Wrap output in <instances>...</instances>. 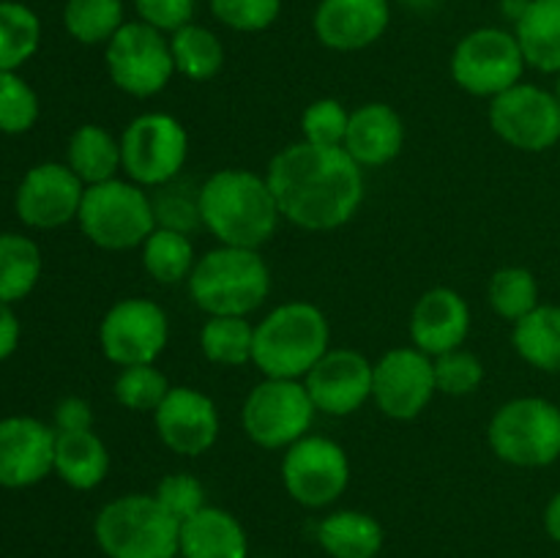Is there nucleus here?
I'll return each instance as SVG.
<instances>
[{
  "label": "nucleus",
  "instance_id": "nucleus-1",
  "mask_svg": "<svg viewBox=\"0 0 560 558\" xmlns=\"http://www.w3.org/2000/svg\"><path fill=\"white\" fill-rule=\"evenodd\" d=\"M266 181L282 219L312 233L342 228L364 202V167L342 146L293 142L271 159Z\"/></svg>",
  "mask_w": 560,
  "mask_h": 558
},
{
  "label": "nucleus",
  "instance_id": "nucleus-2",
  "mask_svg": "<svg viewBox=\"0 0 560 558\" xmlns=\"http://www.w3.org/2000/svg\"><path fill=\"white\" fill-rule=\"evenodd\" d=\"M200 222L224 246L260 249L279 228L277 197L266 175L228 167L213 173L197 191Z\"/></svg>",
  "mask_w": 560,
  "mask_h": 558
},
{
  "label": "nucleus",
  "instance_id": "nucleus-3",
  "mask_svg": "<svg viewBox=\"0 0 560 558\" xmlns=\"http://www.w3.org/2000/svg\"><path fill=\"white\" fill-rule=\"evenodd\" d=\"M328 342L326 312L310 301H288L255 326L252 364L266 377L301 381L328 353Z\"/></svg>",
  "mask_w": 560,
  "mask_h": 558
},
{
  "label": "nucleus",
  "instance_id": "nucleus-4",
  "mask_svg": "<svg viewBox=\"0 0 560 558\" xmlns=\"http://www.w3.org/2000/svg\"><path fill=\"white\" fill-rule=\"evenodd\" d=\"M191 301L211 315L246 317L271 293V271L257 249L217 246L197 257L189 277Z\"/></svg>",
  "mask_w": 560,
  "mask_h": 558
},
{
  "label": "nucleus",
  "instance_id": "nucleus-5",
  "mask_svg": "<svg viewBox=\"0 0 560 558\" xmlns=\"http://www.w3.org/2000/svg\"><path fill=\"white\" fill-rule=\"evenodd\" d=\"M93 536L107 558H173L178 556L180 523L156 496L131 492L102 507Z\"/></svg>",
  "mask_w": 560,
  "mask_h": 558
},
{
  "label": "nucleus",
  "instance_id": "nucleus-6",
  "mask_svg": "<svg viewBox=\"0 0 560 558\" xmlns=\"http://www.w3.org/2000/svg\"><path fill=\"white\" fill-rule=\"evenodd\" d=\"M77 222L88 241L109 252L142 246L148 235L159 228L156 208L145 189L135 181L118 178L85 186Z\"/></svg>",
  "mask_w": 560,
  "mask_h": 558
},
{
  "label": "nucleus",
  "instance_id": "nucleus-7",
  "mask_svg": "<svg viewBox=\"0 0 560 558\" xmlns=\"http://www.w3.org/2000/svg\"><path fill=\"white\" fill-rule=\"evenodd\" d=\"M487 441L503 463L545 468L560 457V408L541 397L512 399L490 419Z\"/></svg>",
  "mask_w": 560,
  "mask_h": 558
},
{
  "label": "nucleus",
  "instance_id": "nucleus-8",
  "mask_svg": "<svg viewBox=\"0 0 560 558\" xmlns=\"http://www.w3.org/2000/svg\"><path fill=\"white\" fill-rule=\"evenodd\" d=\"M107 74L124 93L148 98L162 93L175 74L170 36L148 22H126L107 44Z\"/></svg>",
  "mask_w": 560,
  "mask_h": 558
},
{
  "label": "nucleus",
  "instance_id": "nucleus-9",
  "mask_svg": "<svg viewBox=\"0 0 560 558\" xmlns=\"http://www.w3.org/2000/svg\"><path fill=\"white\" fill-rule=\"evenodd\" d=\"M315 403L301 381L266 377L246 397L241 421L252 443L262 449H288L310 432Z\"/></svg>",
  "mask_w": 560,
  "mask_h": 558
},
{
  "label": "nucleus",
  "instance_id": "nucleus-10",
  "mask_svg": "<svg viewBox=\"0 0 560 558\" xmlns=\"http://www.w3.org/2000/svg\"><path fill=\"white\" fill-rule=\"evenodd\" d=\"M525 55L517 36L503 27H479L459 38L452 53V80L474 96L495 98L523 82Z\"/></svg>",
  "mask_w": 560,
  "mask_h": 558
},
{
  "label": "nucleus",
  "instance_id": "nucleus-11",
  "mask_svg": "<svg viewBox=\"0 0 560 558\" xmlns=\"http://www.w3.org/2000/svg\"><path fill=\"white\" fill-rule=\"evenodd\" d=\"M189 156V135L184 124L167 113L137 115L120 135L124 173L137 186H164L184 170Z\"/></svg>",
  "mask_w": 560,
  "mask_h": 558
},
{
  "label": "nucleus",
  "instance_id": "nucleus-12",
  "mask_svg": "<svg viewBox=\"0 0 560 558\" xmlns=\"http://www.w3.org/2000/svg\"><path fill=\"white\" fill-rule=\"evenodd\" d=\"M170 339V321L151 299H120L102 317L98 345L118 367L156 364Z\"/></svg>",
  "mask_w": 560,
  "mask_h": 558
},
{
  "label": "nucleus",
  "instance_id": "nucleus-13",
  "mask_svg": "<svg viewBox=\"0 0 560 558\" xmlns=\"http://www.w3.org/2000/svg\"><path fill=\"white\" fill-rule=\"evenodd\" d=\"M282 481L301 507H328L348 490L350 460L331 438L304 435L284 452Z\"/></svg>",
  "mask_w": 560,
  "mask_h": 558
},
{
  "label": "nucleus",
  "instance_id": "nucleus-14",
  "mask_svg": "<svg viewBox=\"0 0 560 558\" xmlns=\"http://www.w3.org/2000/svg\"><path fill=\"white\" fill-rule=\"evenodd\" d=\"M490 126L512 148L541 153L560 140V102L545 88L517 82L490 102Z\"/></svg>",
  "mask_w": 560,
  "mask_h": 558
},
{
  "label": "nucleus",
  "instance_id": "nucleus-15",
  "mask_svg": "<svg viewBox=\"0 0 560 558\" xmlns=\"http://www.w3.org/2000/svg\"><path fill=\"white\" fill-rule=\"evenodd\" d=\"M435 392V364L419 348L388 350L372 370V399L388 419H416Z\"/></svg>",
  "mask_w": 560,
  "mask_h": 558
},
{
  "label": "nucleus",
  "instance_id": "nucleus-16",
  "mask_svg": "<svg viewBox=\"0 0 560 558\" xmlns=\"http://www.w3.org/2000/svg\"><path fill=\"white\" fill-rule=\"evenodd\" d=\"M85 184L69 164L44 162L25 173L16 189V213L27 228L55 230L77 219Z\"/></svg>",
  "mask_w": 560,
  "mask_h": 558
},
{
  "label": "nucleus",
  "instance_id": "nucleus-17",
  "mask_svg": "<svg viewBox=\"0 0 560 558\" xmlns=\"http://www.w3.org/2000/svg\"><path fill=\"white\" fill-rule=\"evenodd\" d=\"M372 370L359 350H328L304 377L312 403L326 416H350L372 397Z\"/></svg>",
  "mask_w": 560,
  "mask_h": 558
},
{
  "label": "nucleus",
  "instance_id": "nucleus-18",
  "mask_svg": "<svg viewBox=\"0 0 560 558\" xmlns=\"http://www.w3.org/2000/svg\"><path fill=\"white\" fill-rule=\"evenodd\" d=\"M55 427L33 416L0 419V487L22 490L55 470Z\"/></svg>",
  "mask_w": 560,
  "mask_h": 558
},
{
  "label": "nucleus",
  "instance_id": "nucleus-19",
  "mask_svg": "<svg viewBox=\"0 0 560 558\" xmlns=\"http://www.w3.org/2000/svg\"><path fill=\"white\" fill-rule=\"evenodd\" d=\"M156 432L167 449L186 457L206 454L219 438V408L208 394L191 386H173L153 410Z\"/></svg>",
  "mask_w": 560,
  "mask_h": 558
},
{
  "label": "nucleus",
  "instance_id": "nucleus-20",
  "mask_svg": "<svg viewBox=\"0 0 560 558\" xmlns=\"http://www.w3.org/2000/svg\"><path fill=\"white\" fill-rule=\"evenodd\" d=\"M392 25L388 0H320L312 27L323 47L334 53H359L372 47Z\"/></svg>",
  "mask_w": 560,
  "mask_h": 558
},
{
  "label": "nucleus",
  "instance_id": "nucleus-21",
  "mask_svg": "<svg viewBox=\"0 0 560 558\" xmlns=\"http://www.w3.org/2000/svg\"><path fill=\"white\" fill-rule=\"evenodd\" d=\"M470 332L468 301L452 288H432L416 301L410 315V337L413 348L427 356H443L463 348Z\"/></svg>",
  "mask_w": 560,
  "mask_h": 558
},
{
  "label": "nucleus",
  "instance_id": "nucleus-22",
  "mask_svg": "<svg viewBox=\"0 0 560 558\" xmlns=\"http://www.w3.org/2000/svg\"><path fill=\"white\" fill-rule=\"evenodd\" d=\"M405 146V126L397 109L383 102L361 104L350 113L345 151L359 167H383L394 162Z\"/></svg>",
  "mask_w": 560,
  "mask_h": 558
},
{
  "label": "nucleus",
  "instance_id": "nucleus-23",
  "mask_svg": "<svg viewBox=\"0 0 560 558\" xmlns=\"http://www.w3.org/2000/svg\"><path fill=\"white\" fill-rule=\"evenodd\" d=\"M180 558H246L249 539L238 518L219 507H202L180 523Z\"/></svg>",
  "mask_w": 560,
  "mask_h": 558
},
{
  "label": "nucleus",
  "instance_id": "nucleus-24",
  "mask_svg": "<svg viewBox=\"0 0 560 558\" xmlns=\"http://www.w3.org/2000/svg\"><path fill=\"white\" fill-rule=\"evenodd\" d=\"M109 470V452L93 430L58 432L55 438V474L74 490H93Z\"/></svg>",
  "mask_w": 560,
  "mask_h": 558
},
{
  "label": "nucleus",
  "instance_id": "nucleus-25",
  "mask_svg": "<svg viewBox=\"0 0 560 558\" xmlns=\"http://www.w3.org/2000/svg\"><path fill=\"white\" fill-rule=\"evenodd\" d=\"M525 63L545 74H560V0H530L514 22Z\"/></svg>",
  "mask_w": 560,
  "mask_h": 558
},
{
  "label": "nucleus",
  "instance_id": "nucleus-26",
  "mask_svg": "<svg viewBox=\"0 0 560 558\" xmlns=\"http://www.w3.org/2000/svg\"><path fill=\"white\" fill-rule=\"evenodd\" d=\"M317 542L331 558H375L383 547V528L372 514L342 509L320 520Z\"/></svg>",
  "mask_w": 560,
  "mask_h": 558
},
{
  "label": "nucleus",
  "instance_id": "nucleus-27",
  "mask_svg": "<svg viewBox=\"0 0 560 558\" xmlns=\"http://www.w3.org/2000/svg\"><path fill=\"white\" fill-rule=\"evenodd\" d=\"M66 164L74 170V175L85 186L113 181L115 173L124 170V162H120V140H115L98 124L80 126L69 140Z\"/></svg>",
  "mask_w": 560,
  "mask_h": 558
},
{
  "label": "nucleus",
  "instance_id": "nucleus-28",
  "mask_svg": "<svg viewBox=\"0 0 560 558\" xmlns=\"http://www.w3.org/2000/svg\"><path fill=\"white\" fill-rule=\"evenodd\" d=\"M514 350L541 372H560V306L539 304L514 323Z\"/></svg>",
  "mask_w": 560,
  "mask_h": 558
},
{
  "label": "nucleus",
  "instance_id": "nucleus-29",
  "mask_svg": "<svg viewBox=\"0 0 560 558\" xmlns=\"http://www.w3.org/2000/svg\"><path fill=\"white\" fill-rule=\"evenodd\" d=\"M170 49H173L175 71L191 82L213 80L224 66V47L219 36L211 27L197 22L170 33Z\"/></svg>",
  "mask_w": 560,
  "mask_h": 558
},
{
  "label": "nucleus",
  "instance_id": "nucleus-30",
  "mask_svg": "<svg viewBox=\"0 0 560 558\" xmlns=\"http://www.w3.org/2000/svg\"><path fill=\"white\" fill-rule=\"evenodd\" d=\"M195 244L180 230L162 228L159 224L142 244V268L156 279L159 284L189 282L195 271Z\"/></svg>",
  "mask_w": 560,
  "mask_h": 558
},
{
  "label": "nucleus",
  "instance_id": "nucleus-31",
  "mask_svg": "<svg viewBox=\"0 0 560 558\" xmlns=\"http://www.w3.org/2000/svg\"><path fill=\"white\" fill-rule=\"evenodd\" d=\"M42 279V249L36 241L0 233V301L14 304L31 295Z\"/></svg>",
  "mask_w": 560,
  "mask_h": 558
},
{
  "label": "nucleus",
  "instance_id": "nucleus-32",
  "mask_svg": "<svg viewBox=\"0 0 560 558\" xmlns=\"http://www.w3.org/2000/svg\"><path fill=\"white\" fill-rule=\"evenodd\" d=\"M63 25L74 42L107 47L109 38L126 25L124 0H66Z\"/></svg>",
  "mask_w": 560,
  "mask_h": 558
},
{
  "label": "nucleus",
  "instance_id": "nucleus-33",
  "mask_svg": "<svg viewBox=\"0 0 560 558\" xmlns=\"http://www.w3.org/2000/svg\"><path fill=\"white\" fill-rule=\"evenodd\" d=\"M200 348L211 364H249L255 350V326L246 317L211 315L200 332Z\"/></svg>",
  "mask_w": 560,
  "mask_h": 558
},
{
  "label": "nucleus",
  "instance_id": "nucleus-34",
  "mask_svg": "<svg viewBox=\"0 0 560 558\" xmlns=\"http://www.w3.org/2000/svg\"><path fill=\"white\" fill-rule=\"evenodd\" d=\"M42 44V20L25 3H0V71H16Z\"/></svg>",
  "mask_w": 560,
  "mask_h": 558
},
{
  "label": "nucleus",
  "instance_id": "nucleus-35",
  "mask_svg": "<svg viewBox=\"0 0 560 558\" xmlns=\"http://www.w3.org/2000/svg\"><path fill=\"white\" fill-rule=\"evenodd\" d=\"M490 304L506 321L517 323L539 306V284L528 268L509 266L492 274Z\"/></svg>",
  "mask_w": 560,
  "mask_h": 558
},
{
  "label": "nucleus",
  "instance_id": "nucleus-36",
  "mask_svg": "<svg viewBox=\"0 0 560 558\" xmlns=\"http://www.w3.org/2000/svg\"><path fill=\"white\" fill-rule=\"evenodd\" d=\"M170 388L173 386L167 383L164 372L153 364L120 367L118 377H115V399L137 414H153L164 403Z\"/></svg>",
  "mask_w": 560,
  "mask_h": 558
},
{
  "label": "nucleus",
  "instance_id": "nucleus-37",
  "mask_svg": "<svg viewBox=\"0 0 560 558\" xmlns=\"http://www.w3.org/2000/svg\"><path fill=\"white\" fill-rule=\"evenodd\" d=\"M38 120V96L16 71H0V131L25 135Z\"/></svg>",
  "mask_w": 560,
  "mask_h": 558
},
{
  "label": "nucleus",
  "instance_id": "nucleus-38",
  "mask_svg": "<svg viewBox=\"0 0 560 558\" xmlns=\"http://www.w3.org/2000/svg\"><path fill=\"white\" fill-rule=\"evenodd\" d=\"M350 113L339 98H317L301 115V135L312 146H345Z\"/></svg>",
  "mask_w": 560,
  "mask_h": 558
},
{
  "label": "nucleus",
  "instance_id": "nucleus-39",
  "mask_svg": "<svg viewBox=\"0 0 560 558\" xmlns=\"http://www.w3.org/2000/svg\"><path fill=\"white\" fill-rule=\"evenodd\" d=\"M435 364V386L438 392L452 394V397H465V394H474L476 388L485 381V364L476 353L470 350H448V353L435 356L432 359Z\"/></svg>",
  "mask_w": 560,
  "mask_h": 558
},
{
  "label": "nucleus",
  "instance_id": "nucleus-40",
  "mask_svg": "<svg viewBox=\"0 0 560 558\" xmlns=\"http://www.w3.org/2000/svg\"><path fill=\"white\" fill-rule=\"evenodd\" d=\"M211 14L238 33H262L282 14V0H211Z\"/></svg>",
  "mask_w": 560,
  "mask_h": 558
},
{
  "label": "nucleus",
  "instance_id": "nucleus-41",
  "mask_svg": "<svg viewBox=\"0 0 560 558\" xmlns=\"http://www.w3.org/2000/svg\"><path fill=\"white\" fill-rule=\"evenodd\" d=\"M153 496L159 498V503H162V507L167 509L178 523H184V520H189L191 514L200 512L202 507H208L206 487H202V481L191 474L164 476V479L159 481Z\"/></svg>",
  "mask_w": 560,
  "mask_h": 558
},
{
  "label": "nucleus",
  "instance_id": "nucleus-42",
  "mask_svg": "<svg viewBox=\"0 0 560 558\" xmlns=\"http://www.w3.org/2000/svg\"><path fill=\"white\" fill-rule=\"evenodd\" d=\"M137 16L148 25L159 27L162 33H175L178 27L195 22L197 0H131Z\"/></svg>",
  "mask_w": 560,
  "mask_h": 558
},
{
  "label": "nucleus",
  "instance_id": "nucleus-43",
  "mask_svg": "<svg viewBox=\"0 0 560 558\" xmlns=\"http://www.w3.org/2000/svg\"><path fill=\"white\" fill-rule=\"evenodd\" d=\"M93 430V410L91 403L82 397L60 399L55 408V432H80Z\"/></svg>",
  "mask_w": 560,
  "mask_h": 558
},
{
  "label": "nucleus",
  "instance_id": "nucleus-44",
  "mask_svg": "<svg viewBox=\"0 0 560 558\" xmlns=\"http://www.w3.org/2000/svg\"><path fill=\"white\" fill-rule=\"evenodd\" d=\"M20 334L22 328L14 310H11V304H3V301H0V361H5L14 353L16 345H20Z\"/></svg>",
  "mask_w": 560,
  "mask_h": 558
},
{
  "label": "nucleus",
  "instance_id": "nucleus-45",
  "mask_svg": "<svg viewBox=\"0 0 560 558\" xmlns=\"http://www.w3.org/2000/svg\"><path fill=\"white\" fill-rule=\"evenodd\" d=\"M545 528H547V534H550V539L560 545V492H556V496L550 498V503H547Z\"/></svg>",
  "mask_w": 560,
  "mask_h": 558
},
{
  "label": "nucleus",
  "instance_id": "nucleus-46",
  "mask_svg": "<svg viewBox=\"0 0 560 558\" xmlns=\"http://www.w3.org/2000/svg\"><path fill=\"white\" fill-rule=\"evenodd\" d=\"M528 3H530V0H503L501 5H503V11H506L509 20L517 22L520 16L525 14V9H528Z\"/></svg>",
  "mask_w": 560,
  "mask_h": 558
},
{
  "label": "nucleus",
  "instance_id": "nucleus-47",
  "mask_svg": "<svg viewBox=\"0 0 560 558\" xmlns=\"http://www.w3.org/2000/svg\"><path fill=\"white\" fill-rule=\"evenodd\" d=\"M556 96H558V102H560V74H558V82H556Z\"/></svg>",
  "mask_w": 560,
  "mask_h": 558
},
{
  "label": "nucleus",
  "instance_id": "nucleus-48",
  "mask_svg": "<svg viewBox=\"0 0 560 558\" xmlns=\"http://www.w3.org/2000/svg\"><path fill=\"white\" fill-rule=\"evenodd\" d=\"M173 558H180V556H173Z\"/></svg>",
  "mask_w": 560,
  "mask_h": 558
}]
</instances>
